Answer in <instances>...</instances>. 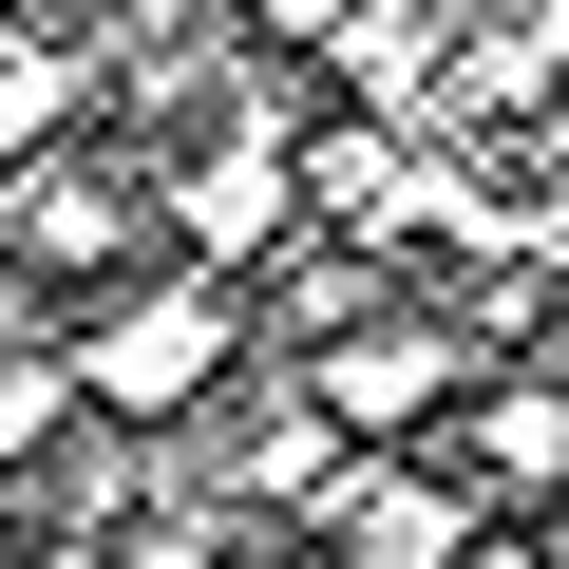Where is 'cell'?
Wrapping results in <instances>:
<instances>
[{
    "mask_svg": "<svg viewBox=\"0 0 569 569\" xmlns=\"http://www.w3.org/2000/svg\"><path fill=\"white\" fill-rule=\"evenodd\" d=\"M550 550H569V512H550Z\"/></svg>",
    "mask_w": 569,
    "mask_h": 569,
    "instance_id": "obj_2",
    "label": "cell"
},
{
    "mask_svg": "<svg viewBox=\"0 0 569 569\" xmlns=\"http://www.w3.org/2000/svg\"><path fill=\"white\" fill-rule=\"evenodd\" d=\"M209 361H228V305H209V284H171V305H133V323H96V361H77V380H96L114 418H171V399H190Z\"/></svg>",
    "mask_w": 569,
    "mask_h": 569,
    "instance_id": "obj_1",
    "label": "cell"
}]
</instances>
